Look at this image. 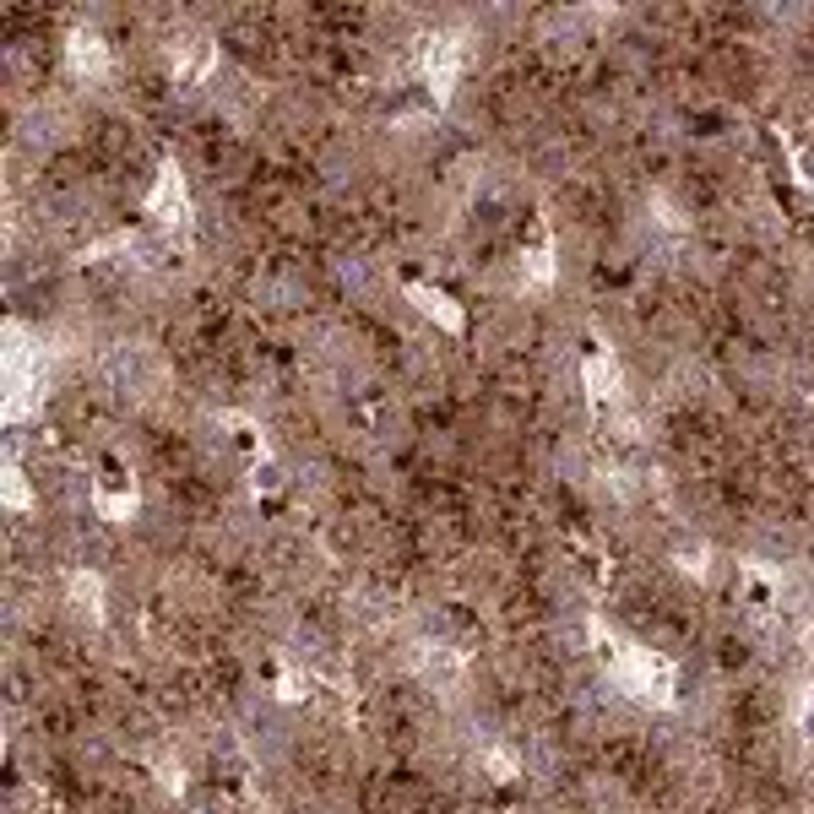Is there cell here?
I'll use <instances>...</instances> for the list:
<instances>
[{
  "label": "cell",
  "mask_w": 814,
  "mask_h": 814,
  "mask_svg": "<svg viewBox=\"0 0 814 814\" xmlns=\"http://www.w3.org/2000/svg\"><path fill=\"white\" fill-rule=\"evenodd\" d=\"M71 598H76L87 614H98V575H71Z\"/></svg>",
  "instance_id": "30bf717a"
},
{
  "label": "cell",
  "mask_w": 814,
  "mask_h": 814,
  "mask_svg": "<svg viewBox=\"0 0 814 814\" xmlns=\"http://www.w3.org/2000/svg\"><path fill=\"white\" fill-rule=\"evenodd\" d=\"M408 299H413L419 310L430 315V320H440L445 331H462V326H467V315H462V305H451V299H445L440 288H424V283H413V288H408Z\"/></svg>",
  "instance_id": "8992f818"
},
{
  "label": "cell",
  "mask_w": 814,
  "mask_h": 814,
  "mask_svg": "<svg viewBox=\"0 0 814 814\" xmlns=\"http://www.w3.org/2000/svg\"><path fill=\"white\" fill-rule=\"evenodd\" d=\"M679 564H689L695 575H706V549H700V543H689V549H679Z\"/></svg>",
  "instance_id": "7c38bea8"
},
{
  "label": "cell",
  "mask_w": 814,
  "mask_h": 814,
  "mask_svg": "<svg viewBox=\"0 0 814 814\" xmlns=\"http://www.w3.org/2000/svg\"><path fill=\"white\" fill-rule=\"evenodd\" d=\"M489 776H495V782H510V776H516V754H505V750L489 754Z\"/></svg>",
  "instance_id": "8fae6325"
},
{
  "label": "cell",
  "mask_w": 814,
  "mask_h": 814,
  "mask_svg": "<svg viewBox=\"0 0 814 814\" xmlns=\"http://www.w3.org/2000/svg\"><path fill=\"white\" fill-rule=\"evenodd\" d=\"M804 739H810V744H814V689H810V695H804Z\"/></svg>",
  "instance_id": "4fadbf2b"
},
{
  "label": "cell",
  "mask_w": 814,
  "mask_h": 814,
  "mask_svg": "<svg viewBox=\"0 0 814 814\" xmlns=\"http://www.w3.org/2000/svg\"><path fill=\"white\" fill-rule=\"evenodd\" d=\"M581 376H586L592 413H598L603 424H625V380H620V370H614V359H609V353H586Z\"/></svg>",
  "instance_id": "7a4b0ae2"
},
{
  "label": "cell",
  "mask_w": 814,
  "mask_h": 814,
  "mask_svg": "<svg viewBox=\"0 0 814 814\" xmlns=\"http://www.w3.org/2000/svg\"><path fill=\"white\" fill-rule=\"evenodd\" d=\"M212 55H218V50H212V39H207V33L186 39V50H180V76H186V82H195V76L212 65Z\"/></svg>",
  "instance_id": "ba28073f"
},
{
  "label": "cell",
  "mask_w": 814,
  "mask_h": 814,
  "mask_svg": "<svg viewBox=\"0 0 814 814\" xmlns=\"http://www.w3.org/2000/svg\"><path fill=\"white\" fill-rule=\"evenodd\" d=\"M614 679H620L630 695H641L646 706H668L679 674H674L668 657H657V652H646V646H620V652H614Z\"/></svg>",
  "instance_id": "6da1fadb"
},
{
  "label": "cell",
  "mask_w": 814,
  "mask_h": 814,
  "mask_svg": "<svg viewBox=\"0 0 814 814\" xmlns=\"http://www.w3.org/2000/svg\"><path fill=\"white\" fill-rule=\"evenodd\" d=\"M71 71L87 76V82H104L109 76V44L98 33H71Z\"/></svg>",
  "instance_id": "5b68a950"
},
{
  "label": "cell",
  "mask_w": 814,
  "mask_h": 814,
  "mask_svg": "<svg viewBox=\"0 0 814 814\" xmlns=\"http://www.w3.org/2000/svg\"><path fill=\"white\" fill-rule=\"evenodd\" d=\"M554 272H560V266H554V251H543V245H538V251H527V255H521V277H527L532 288L554 283Z\"/></svg>",
  "instance_id": "9c48e42d"
},
{
  "label": "cell",
  "mask_w": 814,
  "mask_h": 814,
  "mask_svg": "<svg viewBox=\"0 0 814 814\" xmlns=\"http://www.w3.org/2000/svg\"><path fill=\"white\" fill-rule=\"evenodd\" d=\"M419 668H424V679H435L440 689H451L462 674H467V668H462V657H456V652H445V646H424Z\"/></svg>",
  "instance_id": "52a82bcc"
},
{
  "label": "cell",
  "mask_w": 814,
  "mask_h": 814,
  "mask_svg": "<svg viewBox=\"0 0 814 814\" xmlns=\"http://www.w3.org/2000/svg\"><path fill=\"white\" fill-rule=\"evenodd\" d=\"M462 61H467V44H462L456 33H440V39H430V44H424V76H430V93H435L440 104L456 93Z\"/></svg>",
  "instance_id": "3957f363"
},
{
  "label": "cell",
  "mask_w": 814,
  "mask_h": 814,
  "mask_svg": "<svg viewBox=\"0 0 814 814\" xmlns=\"http://www.w3.org/2000/svg\"><path fill=\"white\" fill-rule=\"evenodd\" d=\"M152 218L163 223V229H186L190 223V195H186V180H180V169L175 163H163V175H158V186H152Z\"/></svg>",
  "instance_id": "277c9868"
}]
</instances>
